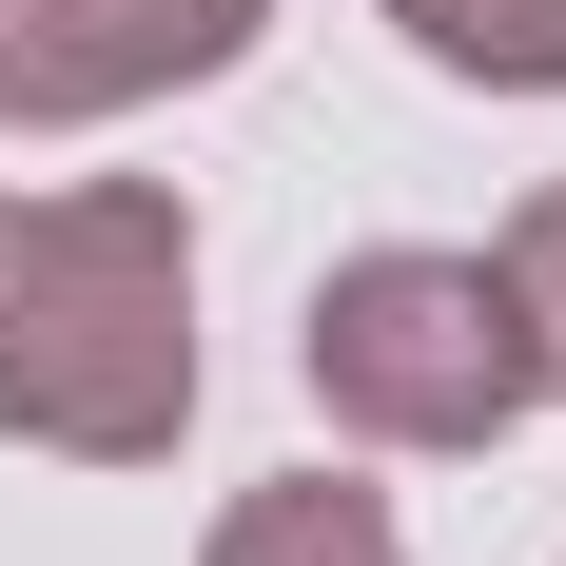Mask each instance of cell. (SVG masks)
Segmentation results:
<instances>
[{"mask_svg":"<svg viewBox=\"0 0 566 566\" xmlns=\"http://www.w3.org/2000/svg\"><path fill=\"white\" fill-rule=\"evenodd\" d=\"M489 274H509V313H527V371H547V410H566V176L527 196L509 234H489Z\"/></svg>","mask_w":566,"mask_h":566,"instance_id":"6","label":"cell"},{"mask_svg":"<svg viewBox=\"0 0 566 566\" xmlns=\"http://www.w3.org/2000/svg\"><path fill=\"white\" fill-rule=\"evenodd\" d=\"M371 20L469 98H566V0H371Z\"/></svg>","mask_w":566,"mask_h":566,"instance_id":"5","label":"cell"},{"mask_svg":"<svg viewBox=\"0 0 566 566\" xmlns=\"http://www.w3.org/2000/svg\"><path fill=\"white\" fill-rule=\"evenodd\" d=\"M313 410L352 450H509L547 410L509 274L489 254H352V274H313Z\"/></svg>","mask_w":566,"mask_h":566,"instance_id":"2","label":"cell"},{"mask_svg":"<svg viewBox=\"0 0 566 566\" xmlns=\"http://www.w3.org/2000/svg\"><path fill=\"white\" fill-rule=\"evenodd\" d=\"M274 0H0V137H78V117L196 98L254 59Z\"/></svg>","mask_w":566,"mask_h":566,"instance_id":"3","label":"cell"},{"mask_svg":"<svg viewBox=\"0 0 566 566\" xmlns=\"http://www.w3.org/2000/svg\"><path fill=\"white\" fill-rule=\"evenodd\" d=\"M196 430V216L176 176L0 196V450L176 469Z\"/></svg>","mask_w":566,"mask_h":566,"instance_id":"1","label":"cell"},{"mask_svg":"<svg viewBox=\"0 0 566 566\" xmlns=\"http://www.w3.org/2000/svg\"><path fill=\"white\" fill-rule=\"evenodd\" d=\"M196 566H410V527L371 509L352 469H274V489H234V509H216Z\"/></svg>","mask_w":566,"mask_h":566,"instance_id":"4","label":"cell"}]
</instances>
